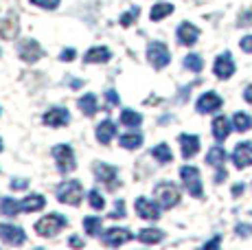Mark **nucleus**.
I'll return each mask as SVG.
<instances>
[{"instance_id":"obj_1","label":"nucleus","mask_w":252,"mask_h":250,"mask_svg":"<svg viewBox=\"0 0 252 250\" xmlns=\"http://www.w3.org/2000/svg\"><path fill=\"white\" fill-rule=\"evenodd\" d=\"M154 195H156L158 204L162 209H173V206L180 202V189H178L173 182H158L156 189H154Z\"/></svg>"},{"instance_id":"obj_2","label":"nucleus","mask_w":252,"mask_h":250,"mask_svg":"<svg viewBox=\"0 0 252 250\" xmlns=\"http://www.w3.org/2000/svg\"><path fill=\"white\" fill-rule=\"evenodd\" d=\"M84 198V189H81V182L79 180H66L57 187V200L62 204H70L77 206Z\"/></svg>"},{"instance_id":"obj_3","label":"nucleus","mask_w":252,"mask_h":250,"mask_svg":"<svg viewBox=\"0 0 252 250\" xmlns=\"http://www.w3.org/2000/svg\"><path fill=\"white\" fill-rule=\"evenodd\" d=\"M66 224H68V222H66L64 215H60V213H51V215L42 218L40 222L35 224V233H37V235H42V237H51V235L60 233V230L64 228Z\"/></svg>"},{"instance_id":"obj_4","label":"nucleus","mask_w":252,"mask_h":250,"mask_svg":"<svg viewBox=\"0 0 252 250\" xmlns=\"http://www.w3.org/2000/svg\"><path fill=\"white\" fill-rule=\"evenodd\" d=\"M53 158H55L57 169H60L62 174H70V171L77 167L75 152H72L70 145H55L53 147Z\"/></svg>"},{"instance_id":"obj_5","label":"nucleus","mask_w":252,"mask_h":250,"mask_svg":"<svg viewBox=\"0 0 252 250\" xmlns=\"http://www.w3.org/2000/svg\"><path fill=\"white\" fill-rule=\"evenodd\" d=\"M147 60L149 64L154 66L156 70L164 68V66L171 62V55H169V49L162 44V42H149L147 46Z\"/></svg>"},{"instance_id":"obj_6","label":"nucleus","mask_w":252,"mask_h":250,"mask_svg":"<svg viewBox=\"0 0 252 250\" xmlns=\"http://www.w3.org/2000/svg\"><path fill=\"white\" fill-rule=\"evenodd\" d=\"M92 171H94L96 180L103 182V185L108 187L110 191H114L116 187H119V171H116V167L105 165V162H94Z\"/></svg>"},{"instance_id":"obj_7","label":"nucleus","mask_w":252,"mask_h":250,"mask_svg":"<svg viewBox=\"0 0 252 250\" xmlns=\"http://www.w3.org/2000/svg\"><path fill=\"white\" fill-rule=\"evenodd\" d=\"M180 176H182V182L187 187V191L193 195V198H202V180H200V171L195 167L187 165L180 169Z\"/></svg>"},{"instance_id":"obj_8","label":"nucleus","mask_w":252,"mask_h":250,"mask_svg":"<svg viewBox=\"0 0 252 250\" xmlns=\"http://www.w3.org/2000/svg\"><path fill=\"white\" fill-rule=\"evenodd\" d=\"M0 239L9 246H22L27 242V233L20 228V226L13 224H0Z\"/></svg>"},{"instance_id":"obj_9","label":"nucleus","mask_w":252,"mask_h":250,"mask_svg":"<svg viewBox=\"0 0 252 250\" xmlns=\"http://www.w3.org/2000/svg\"><path fill=\"white\" fill-rule=\"evenodd\" d=\"M18 53H20L22 62H27V64H35V62L44 55V53H42V46L37 44V40H24V42H20V49H18Z\"/></svg>"},{"instance_id":"obj_10","label":"nucleus","mask_w":252,"mask_h":250,"mask_svg":"<svg viewBox=\"0 0 252 250\" xmlns=\"http://www.w3.org/2000/svg\"><path fill=\"white\" fill-rule=\"evenodd\" d=\"M232 162L237 169H246L252 165V143H239L232 152Z\"/></svg>"},{"instance_id":"obj_11","label":"nucleus","mask_w":252,"mask_h":250,"mask_svg":"<svg viewBox=\"0 0 252 250\" xmlns=\"http://www.w3.org/2000/svg\"><path fill=\"white\" fill-rule=\"evenodd\" d=\"M134 209H136L138 218L149 219V222H156V219L160 218V211H158V206L154 204V202H149L147 198H138L136 204H134Z\"/></svg>"},{"instance_id":"obj_12","label":"nucleus","mask_w":252,"mask_h":250,"mask_svg":"<svg viewBox=\"0 0 252 250\" xmlns=\"http://www.w3.org/2000/svg\"><path fill=\"white\" fill-rule=\"evenodd\" d=\"M134 235L127 228H110L103 233V244L105 246H123L132 239Z\"/></svg>"},{"instance_id":"obj_13","label":"nucleus","mask_w":252,"mask_h":250,"mask_svg":"<svg viewBox=\"0 0 252 250\" xmlns=\"http://www.w3.org/2000/svg\"><path fill=\"white\" fill-rule=\"evenodd\" d=\"M213 70H215V75L220 77V79H228V77L235 73V62H232L230 53H221V55L215 60Z\"/></svg>"},{"instance_id":"obj_14","label":"nucleus","mask_w":252,"mask_h":250,"mask_svg":"<svg viewBox=\"0 0 252 250\" xmlns=\"http://www.w3.org/2000/svg\"><path fill=\"white\" fill-rule=\"evenodd\" d=\"M195 108H197V112H200V114L215 112V110L221 108V97H220V94H215V93H204L200 99H197Z\"/></svg>"},{"instance_id":"obj_15","label":"nucleus","mask_w":252,"mask_h":250,"mask_svg":"<svg viewBox=\"0 0 252 250\" xmlns=\"http://www.w3.org/2000/svg\"><path fill=\"white\" fill-rule=\"evenodd\" d=\"M42 121H44L48 127H62V125H66L70 121V114H68V110H64V108H53L42 117Z\"/></svg>"},{"instance_id":"obj_16","label":"nucleus","mask_w":252,"mask_h":250,"mask_svg":"<svg viewBox=\"0 0 252 250\" xmlns=\"http://www.w3.org/2000/svg\"><path fill=\"white\" fill-rule=\"evenodd\" d=\"M197 37H200V29L193 27L191 22H182V25L178 27V40H180V44L193 46L197 42Z\"/></svg>"},{"instance_id":"obj_17","label":"nucleus","mask_w":252,"mask_h":250,"mask_svg":"<svg viewBox=\"0 0 252 250\" xmlns=\"http://www.w3.org/2000/svg\"><path fill=\"white\" fill-rule=\"evenodd\" d=\"M18 31H20L18 16H16V13H9V16L4 18V22L0 25V37H2V40H16Z\"/></svg>"},{"instance_id":"obj_18","label":"nucleus","mask_w":252,"mask_h":250,"mask_svg":"<svg viewBox=\"0 0 252 250\" xmlns=\"http://www.w3.org/2000/svg\"><path fill=\"white\" fill-rule=\"evenodd\" d=\"M180 147H182V156L187 158H193L197 152H200V138L193 136V134H180Z\"/></svg>"},{"instance_id":"obj_19","label":"nucleus","mask_w":252,"mask_h":250,"mask_svg":"<svg viewBox=\"0 0 252 250\" xmlns=\"http://www.w3.org/2000/svg\"><path fill=\"white\" fill-rule=\"evenodd\" d=\"M110 57H112L110 49H105V46H94V49H90L84 55V62L86 64H105V62H110Z\"/></svg>"},{"instance_id":"obj_20","label":"nucleus","mask_w":252,"mask_h":250,"mask_svg":"<svg viewBox=\"0 0 252 250\" xmlns=\"http://www.w3.org/2000/svg\"><path fill=\"white\" fill-rule=\"evenodd\" d=\"M114 134H116L114 123H112V121H103V123H99V125H96V132H94V136H96V141H99L101 145H108V143L114 138Z\"/></svg>"},{"instance_id":"obj_21","label":"nucleus","mask_w":252,"mask_h":250,"mask_svg":"<svg viewBox=\"0 0 252 250\" xmlns=\"http://www.w3.org/2000/svg\"><path fill=\"white\" fill-rule=\"evenodd\" d=\"M44 204H46V200L42 198L40 193H31V195H27V198L20 202V209L27 211V213H33V211H42L44 209Z\"/></svg>"},{"instance_id":"obj_22","label":"nucleus","mask_w":252,"mask_h":250,"mask_svg":"<svg viewBox=\"0 0 252 250\" xmlns=\"http://www.w3.org/2000/svg\"><path fill=\"white\" fill-rule=\"evenodd\" d=\"M230 134V121L226 117H217L215 121H213V136L217 138V141H226Z\"/></svg>"},{"instance_id":"obj_23","label":"nucleus","mask_w":252,"mask_h":250,"mask_svg":"<svg viewBox=\"0 0 252 250\" xmlns=\"http://www.w3.org/2000/svg\"><path fill=\"white\" fill-rule=\"evenodd\" d=\"M206 162L211 167H215V169H221L224 167V162H226V152H224V147H220V145H215V147H211L206 154Z\"/></svg>"},{"instance_id":"obj_24","label":"nucleus","mask_w":252,"mask_h":250,"mask_svg":"<svg viewBox=\"0 0 252 250\" xmlns=\"http://www.w3.org/2000/svg\"><path fill=\"white\" fill-rule=\"evenodd\" d=\"M77 105H79V110L86 114V117H94L96 114V97L92 93H88V94H84L79 101H77Z\"/></svg>"},{"instance_id":"obj_25","label":"nucleus","mask_w":252,"mask_h":250,"mask_svg":"<svg viewBox=\"0 0 252 250\" xmlns=\"http://www.w3.org/2000/svg\"><path fill=\"white\" fill-rule=\"evenodd\" d=\"M162 239H164V233L158 228H143L138 233V242L143 244H160Z\"/></svg>"},{"instance_id":"obj_26","label":"nucleus","mask_w":252,"mask_h":250,"mask_svg":"<svg viewBox=\"0 0 252 250\" xmlns=\"http://www.w3.org/2000/svg\"><path fill=\"white\" fill-rule=\"evenodd\" d=\"M169 13H173V4L169 2H158L152 7V11H149V18H152L154 22H160L162 18H167Z\"/></svg>"},{"instance_id":"obj_27","label":"nucleus","mask_w":252,"mask_h":250,"mask_svg":"<svg viewBox=\"0 0 252 250\" xmlns=\"http://www.w3.org/2000/svg\"><path fill=\"white\" fill-rule=\"evenodd\" d=\"M119 143L125 147V150H138V147L143 145V134H138V132L123 134V136L119 138Z\"/></svg>"},{"instance_id":"obj_28","label":"nucleus","mask_w":252,"mask_h":250,"mask_svg":"<svg viewBox=\"0 0 252 250\" xmlns=\"http://www.w3.org/2000/svg\"><path fill=\"white\" fill-rule=\"evenodd\" d=\"M18 211H22V209L16 200L2 198V202H0V215H4V218H13V215H18Z\"/></svg>"},{"instance_id":"obj_29","label":"nucleus","mask_w":252,"mask_h":250,"mask_svg":"<svg viewBox=\"0 0 252 250\" xmlns=\"http://www.w3.org/2000/svg\"><path fill=\"white\" fill-rule=\"evenodd\" d=\"M152 156L156 158L158 162H162V165H167V162L173 160V154H171V150H169V145H164V143H160V145L154 147V150H152Z\"/></svg>"},{"instance_id":"obj_30","label":"nucleus","mask_w":252,"mask_h":250,"mask_svg":"<svg viewBox=\"0 0 252 250\" xmlns=\"http://www.w3.org/2000/svg\"><path fill=\"white\" fill-rule=\"evenodd\" d=\"M121 123H123L125 127H138V125L143 123V117H140L138 112H134V110H123V112H121Z\"/></svg>"},{"instance_id":"obj_31","label":"nucleus","mask_w":252,"mask_h":250,"mask_svg":"<svg viewBox=\"0 0 252 250\" xmlns=\"http://www.w3.org/2000/svg\"><path fill=\"white\" fill-rule=\"evenodd\" d=\"M232 125H235L237 132H248L252 127V117L250 114H244V112H237L235 119H232Z\"/></svg>"},{"instance_id":"obj_32","label":"nucleus","mask_w":252,"mask_h":250,"mask_svg":"<svg viewBox=\"0 0 252 250\" xmlns=\"http://www.w3.org/2000/svg\"><path fill=\"white\" fill-rule=\"evenodd\" d=\"M84 228H86V233H88V235L96 237V235L101 233V218H94V215L86 218L84 219Z\"/></svg>"},{"instance_id":"obj_33","label":"nucleus","mask_w":252,"mask_h":250,"mask_svg":"<svg viewBox=\"0 0 252 250\" xmlns=\"http://www.w3.org/2000/svg\"><path fill=\"white\" fill-rule=\"evenodd\" d=\"M184 66H187L189 70H193V73H200V70L204 68V62H202V57H200V55L191 53V55L184 57Z\"/></svg>"},{"instance_id":"obj_34","label":"nucleus","mask_w":252,"mask_h":250,"mask_svg":"<svg viewBox=\"0 0 252 250\" xmlns=\"http://www.w3.org/2000/svg\"><path fill=\"white\" fill-rule=\"evenodd\" d=\"M138 16H140V9H138V7H132V9H129L127 13H123V16L119 18L121 27H125V29H127V27H132L134 22L138 20Z\"/></svg>"},{"instance_id":"obj_35","label":"nucleus","mask_w":252,"mask_h":250,"mask_svg":"<svg viewBox=\"0 0 252 250\" xmlns=\"http://www.w3.org/2000/svg\"><path fill=\"white\" fill-rule=\"evenodd\" d=\"M88 202H90V206H92V209H94V211H101V209H103V206H105L103 195H101L96 189H92L90 193H88Z\"/></svg>"},{"instance_id":"obj_36","label":"nucleus","mask_w":252,"mask_h":250,"mask_svg":"<svg viewBox=\"0 0 252 250\" xmlns=\"http://www.w3.org/2000/svg\"><path fill=\"white\" fill-rule=\"evenodd\" d=\"M110 218H112V219L125 218V202H123V200H116V204H114L112 213H110Z\"/></svg>"},{"instance_id":"obj_37","label":"nucleus","mask_w":252,"mask_h":250,"mask_svg":"<svg viewBox=\"0 0 252 250\" xmlns=\"http://www.w3.org/2000/svg\"><path fill=\"white\" fill-rule=\"evenodd\" d=\"M31 4H37L42 9H57L60 7V0H31Z\"/></svg>"},{"instance_id":"obj_38","label":"nucleus","mask_w":252,"mask_h":250,"mask_svg":"<svg viewBox=\"0 0 252 250\" xmlns=\"http://www.w3.org/2000/svg\"><path fill=\"white\" fill-rule=\"evenodd\" d=\"M9 187H11L13 191H24L29 187V180H24V178H16V180H11V185Z\"/></svg>"},{"instance_id":"obj_39","label":"nucleus","mask_w":252,"mask_h":250,"mask_svg":"<svg viewBox=\"0 0 252 250\" xmlns=\"http://www.w3.org/2000/svg\"><path fill=\"white\" fill-rule=\"evenodd\" d=\"M237 235H239V237H248V235H252V226L250 224H239L237 226Z\"/></svg>"},{"instance_id":"obj_40","label":"nucleus","mask_w":252,"mask_h":250,"mask_svg":"<svg viewBox=\"0 0 252 250\" xmlns=\"http://www.w3.org/2000/svg\"><path fill=\"white\" fill-rule=\"evenodd\" d=\"M239 46H241V51H246V53H252V35H246V37H241Z\"/></svg>"},{"instance_id":"obj_41","label":"nucleus","mask_w":252,"mask_h":250,"mask_svg":"<svg viewBox=\"0 0 252 250\" xmlns=\"http://www.w3.org/2000/svg\"><path fill=\"white\" fill-rule=\"evenodd\" d=\"M105 99H108L110 105H119V94H116V90H108V93H105Z\"/></svg>"},{"instance_id":"obj_42","label":"nucleus","mask_w":252,"mask_h":250,"mask_svg":"<svg viewBox=\"0 0 252 250\" xmlns=\"http://www.w3.org/2000/svg\"><path fill=\"white\" fill-rule=\"evenodd\" d=\"M60 60L62 62H72V60H75V49H64V51H62Z\"/></svg>"},{"instance_id":"obj_43","label":"nucleus","mask_w":252,"mask_h":250,"mask_svg":"<svg viewBox=\"0 0 252 250\" xmlns=\"http://www.w3.org/2000/svg\"><path fill=\"white\" fill-rule=\"evenodd\" d=\"M239 25H241V27H244V25H246V27L252 25V13H250V11H248V13H244V16L239 18Z\"/></svg>"},{"instance_id":"obj_44","label":"nucleus","mask_w":252,"mask_h":250,"mask_svg":"<svg viewBox=\"0 0 252 250\" xmlns=\"http://www.w3.org/2000/svg\"><path fill=\"white\" fill-rule=\"evenodd\" d=\"M70 246H75V248H81V246H84V242H81V239L79 237H70Z\"/></svg>"},{"instance_id":"obj_45","label":"nucleus","mask_w":252,"mask_h":250,"mask_svg":"<svg viewBox=\"0 0 252 250\" xmlns=\"http://www.w3.org/2000/svg\"><path fill=\"white\" fill-rule=\"evenodd\" d=\"M244 99L248 101V103H252V84L248 86V88H246V93H244Z\"/></svg>"},{"instance_id":"obj_46","label":"nucleus","mask_w":252,"mask_h":250,"mask_svg":"<svg viewBox=\"0 0 252 250\" xmlns=\"http://www.w3.org/2000/svg\"><path fill=\"white\" fill-rule=\"evenodd\" d=\"M215 246H220V237H215V239H211V242H206V248H215Z\"/></svg>"},{"instance_id":"obj_47","label":"nucleus","mask_w":252,"mask_h":250,"mask_svg":"<svg viewBox=\"0 0 252 250\" xmlns=\"http://www.w3.org/2000/svg\"><path fill=\"white\" fill-rule=\"evenodd\" d=\"M241 191H244V185H237V187H235V189H232V193H235V195H239V193H241Z\"/></svg>"},{"instance_id":"obj_48","label":"nucleus","mask_w":252,"mask_h":250,"mask_svg":"<svg viewBox=\"0 0 252 250\" xmlns=\"http://www.w3.org/2000/svg\"><path fill=\"white\" fill-rule=\"evenodd\" d=\"M70 86H72V88H79V86H81V81H77V79H72V81H70Z\"/></svg>"},{"instance_id":"obj_49","label":"nucleus","mask_w":252,"mask_h":250,"mask_svg":"<svg viewBox=\"0 0 252 250\" xmlns=\"http://www.w3.org/2000/svg\"><path fill=\"white\" fill-rule=\"evenodd\" d=\"M0 152H2V141H0Z\"/></svg>"}]
</instances>
